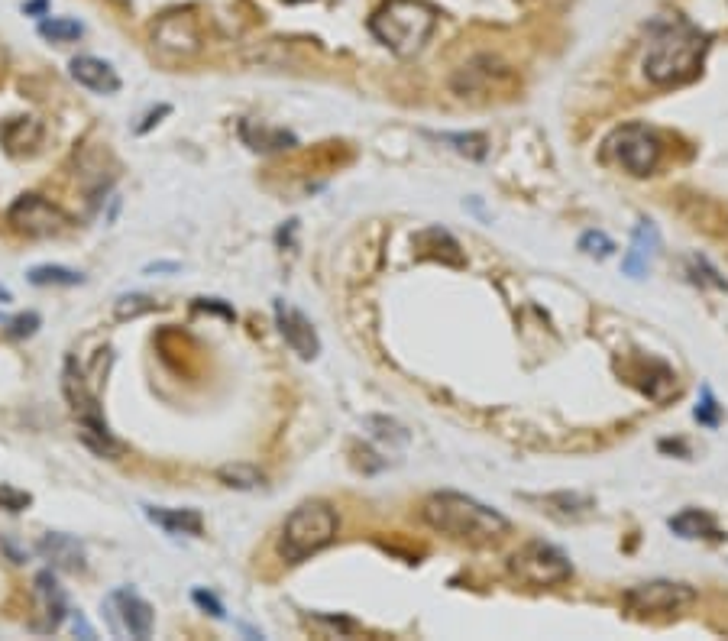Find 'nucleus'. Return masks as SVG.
I'll list each match as a JSON object with an SVG mask.
<instances>
[{
    "label": "nucleus",
    "mask_w": 728,
    "mask_h": 641,
    "mask_svg": "<svg viewBox=\"0 0 728 641\" xmlns=\"http://www.w3.org/2000/svg\"><path fill=\"white\" fill-rule=\"evenodd\" d=\"M709 52V36L683 17H670L651 26L648 49H644V78L651 85H683L690 81Z\"/></svg>",
    "instance_id": "obj_1"
},
{
    "label": "nucleus",
    "mask_w": 728,
    "mask_h": 641,
    "mask_svg": "<svg viewBox=\"0 0 728 641\" xmlns=\"http://www.w3.org/2000/svg\"><path fill=\"white\" fill-rule=\"evenodd\" d=\"M421 518L428 522L434 531L453 538V541H466V544H496L502 541L512 525L508 518L496 509L483 506L473 496L463 493H434L424 499Z\"/></svg>",
    "instance_id": "obj_2"
},
{
    "label": "nucleus",
    "mask_w": 728,
    "mask_h": 641,
    "mask_svg": "<svg viewBox=\"0 0 728 641\" xmlns=\"http://www.w3.org/2000/svg\"><path fill=\"white\" fill-rule=\"evenodd\" d=\"M434 30H437V10L428 0H386L369 17V33L398 59L418 56L428 46Z\"/></svg>",
    "instance_id": "obj_3"
},
{
    "label": "nucleus",
    "mask_w": 728,
    "mask_h": 641,
    "mask_svg": "<svg viewBox=\"0 0 728 641\" xmlns=\"http://www.w3.org/2000/svg\"><path fill=\"white\" fill-rule=\"evenodd\" d=\"M340 518L334 512L331 502L311 499L301 502V506L285 518L282 525V538H279V557L285 564H301L324 551L327 544L337 538Z\"/></svg>",
    "instance_id": "obj_4"
},
{
    "label": "nucleus",
    "mask_w": 728,
    "mask_h": 641,
    "mask_svg": "<svg viewBox=\"0 0 728 641\" xmlns=\"http://www.w3.org/2000/svg\"><path fill=\"white\" fill-rule=\"evenodd\" d=\"M62 389H65V399L72 405V415L78 418V434L81 441H85L94 454L101 457H120V441L111 434L107 428V421L101 415V405H98V386H88L85 379V370L78 366L75 357L65 360V373H62Z\"/></svg>",
    "instance_id": "obj_5"
},
{
    "label": "nucleus",
    "mask_w": 728,
    "mask_h": 641,
    "mask_svg": "<svg viewBox=\"0 0 728 641\" xmlns=\"http://www.w3.org/2000/svg\"><path fill=\"white\" fill-rule=\"evenodd\" d=\"M508 574H512L518 583L541 590V586L567 583L573 577V564H570V557L557 548V544L528 541V544H521L512 557H508Z\"/></svg>",
    "instance_id": "obj_6"
},
{
    "label": "nucleus",
    "mask_w": 728,
    "mask_h": 641,
    "mask_svg": "<svg viewBox=\"0 0 728 641\" xmlns=\"http://www.w3.org/2000/svg\"><path fill=\"white\" fill-rule=\"evenodd\" d=\"M609 153L618 159V166L631 175H651L664 153V143L651 127L625 124L609 136Z\"/></svg>",
    "instance_id": "obj_7"
},
{
    "label": "nucleus",
    "mask_w": 728,
    "mask_h": 641,
    "mask_svg": "<svg viewBox=\"0 0 728 641\" xmlns=\"http://www.w3.org/2000/svg\"><path fill=\"white\" fill-rule=\"evenodd\" d=\"M7 224L17 230L20 237L30 240H43V237H59L68 230V217L62 208H56L49 198L43 195H20L10 204L7 211Z\"/></svg>",
    "instance_id": "obj_8"
},
{
    "label": "nucleus",
    "mask_w": 728,
    "mask_h": 641,
    "mask_svg": "<svg viewBox=\"0 0 728 641\" xmlns=\"http://www.w3.org/2000/svg\"><path fill=\"white\" fill-rule=\"evenodd\" d=\"M696 599V590L686 583L673 580H648L625 590L622 606L638 616H654V612H680L683 606H690Z\"/></svg>",
    "instance_id": "obj_9"
},
{
    "label": "nucleus",
    "mask_w": 728,
    "mask_h": 641,
    "mask_svg": "<svg viewBox=\"0 0 728 641\" xmlns=\"http://www.w3.org/2000/svg\"><path fill=\"white\" fill-rule=\"evenodd\" d=\"M104 612H107V619H111V629L117 635H130V638H149L153 635V606L146 603V599L130 590V586H120V590H114L111 596H107V603H104Z\"/></svg>",
    "instance_id": "obj_10"
},
{
    "label": "nucleus",
    "mask_w": 728,
    "mask_h": 641,
    "mask_svg": "<svg viewBox=\"0 0 728 641\" xmlns=\"http://www.w3.org/2000/svg\"><path fill=\"white\" fill-rule=\"evenodd\" d=\"M272 315H276V324H279V334L285 337V344L292 347V353H298L301 360H314L321 353V340H318V331H314V324L308 321L305 311H298L292 302H285V298H276V305H272Z\"/></svg>",
    "instance_id": "obj_11"
},
{
    "label": "nucleus",
    "mask_w": 728,
    "mask_h": 641,
    "mask_svg": "<svg viewBox=\"0 0 728 641\" xmlns=\"http://www.w3.org/2000/svg\"><path fill=\"white\" fill-rule=\"evenodd\" d=\"M36 606H39V616L43 619H33L30 629L33 632H56L59 625L65 622V612H68V599H65V590L59 586L56 574L52 570H43V574L36 577Z\"/></svg>",
    "instance_id": "obj_12"
},
{
    "label": "nucleus",
    "mask_w": 728,
    "mask_h": 641,
    "mask_svg": "<svg viewBox=\"0 0 728 641\" xmlns=\"http://www.w3.org/2000/svg\"><path fill=\"white\" fill-rule=\"evenodd\" d=\"M36 551L43 561L52 564V570H68V574H78V570L88 567V554H85V544L78 538L65 535V531H49V535L39 538Z\"/></svg>",
    "instance_id": "obj_13"
},
{
    "label": "nucleus",
    "mask_w": 728,
    "mask_h": 641,
    "mask_svg": "<svg viewBox=\"0 0 728 641\" xmlns=\"http://www.w3.org/2000/svg\"><path fill=\"white\" fill-rule=\"evenodd\" d=\"M657 250H661V234L651 221H641L635 227V237H631V250L622 259V272L628 279H644L654 266Z\"/></svg>",
    "instance_id": "obj_14"
},
{
    "label": "nucleus",
    "mask_w": 728,
    "mask_h": 641,
    "mask_svg": "<svg viewBox=\"0 0 728 641\" xmlns=\"http://www.w3.org/2000/svg\"><path fill=\"white\" fill-rule=\"evenodd\" d=\"M68 72L78 81L81 88H88L94 94H117L120 91V75L114 72L111 62H104L98 56H75Z\"/></svg>",
    "instance_id": "obj_15"
},
{
    "label": "nucleus",
    "mask_w": 728,
    "mask_h": 641,
    "mask_svg": "<svg viewBox=\"0 0 728 641\" xmlns=\"http://www.w3.org/2000/svg\"><path fill=\"white\" fill-rule=\"evenodd\" d=\"M156 46L166 52H175V56H191V52L201 49V39H198L195 23L182 17V13H172V17H166L156 26Z\"/></svg>",
    "instance_id": "obj_16"
},
{
    "label": "nucleus",
    "mask_w": 728,
    "mask_h": 641,
    "mask_svg": "<svg viewBox=\"0 0 728 641\" xmlns=\"http://www.w3.org/2000/svg\"><path fill=\"white\" fill-rule=\"evenodd\" d=\"M146 518L156 522L169 535H191L198 538L204 531V518L198 509H162V506H146Z\"/></svg>",
    "instance_id": "obj_17"
},
{
    "label": "nucleus",
    "mask_w": 728,
    "mask_h": 641,
    "mask_svg": "<svg viewBox=\"0 0 728 641\" xmlns=\"http://www.w3.org/2000/svg\"><path fill=\"white\" fill-rule=\"evenodd\" d=\"M667 525H670L673 535L686 538V541H699V538L716 541V538H722L716 518H712L709 512H703V509H683L680 515H673Z\"/></svg>",
    "instance_id": "obj_18"
},
{
    "label": "nucleus",
    "mask_w": 728,
    "mask_h": 641,
    "mask_svg": "<svg viewBox=\"0 0 728 641\" xmlns=\"http://www.w3.org/2000/svg\"><path fill=\"white\" fill-rule=\"evenodd\" d=\"M431 136L437 143H447L460 156H470V159H486L489 153V140L483 133H431Z\"/></svg>",
    "instance_id": "obj_19"
},
{
    "label": "nucleus",
    "mask_w": 728,
    "mask_h": 641,
    "mask_svg": "<svg viewBox=\"0 0 728 641\" xmlns=\"http://www.w3.org/2000/svg\"><path fill=\"white\" fill-rule=\"evenodd\" d=\"M39 36L49 39V43H75V39L85 36V26L72 17H43L39 20Z\"/></svg>",
    "instance_id": "obj_20"
},
{
    "label": "nucleus",
    "mask_w": 728,
    "mask_h": 641,
    "mask_svg": "<svg viewBox=\"0 0 728 641\" xmlns=\"http://www.w3.org/2000/svg\"><path fill=\"white\" fill-rule=\"evenodd\" d=\"M217 480H221L224 486H230V489H259L266 476L259 473L256 467H250V463H230V467L217 470Z\"/></svg>",
    "instance_id": "obj_21"
},
{
    "label": "nucleus",
    "mask_w": 728,
    "mask_h": 641,
    "mask_svg": "<svg viewBox=\"0 0 728 641\" xmlns=\"http://www.w3.org/2000/svg\"><path fill=\"white\" fill-rule=\"evenodd\" d=\"M26 279H30L33 285H81L85 282V276L75 269H68V266H33L30 272H26Z\"/></svg>",
    "instance_id": "obj_22"
},
{
    "label": "nucleus",
    "mask_w": 728,
    "mask_h": 641,
    "mask_svg": "<svg viewBox=\"0 0 728 641\" xmlns=\"http://www.w3.org/2000/svg\"><path fill=\"white\" fill-rule=\"evenodd\" d=\"M246 146L250 149H259V153H276V149H292L295 146V136L292 133H285V130H266V127H259L256 136L253 133H240Z\"/></svg>",
    "instance_id": "obj_23"
},
{
    "label": "nucleus",
    "mask_w": 728,
    "mask_h": 641,
    "mask_svg": "<svg viewBox=\"0 0 728 641\" xmlns=\"http://www.w3.org/2000/svg\"><path fill=\"white\" fill-rule=\"evenodd\" d=\"M686 272H690V279H693L696 285H712V289H728L725 279L706 263L703 256H690V259H686Z\"/></svg>",
    "instance_id": "obj_24"
},
{
    "label": "nucleus",
    "mask_w": 728,
    "mask_h": 641,
    "mask_svg": "<svg viewBox=\"0 0 728 641\" xmlns=\"http://www.w3.org/2000/svg\"><path fill=\"white\" fill-rule=\"evenodd\" d=\"M156 308V302L149 295H120L117 298V305H114V311H117V318L120 321H127V318H136V315H146V311H153Z\"/></svg>",
    "instance_id": "obj_25"
},
{
    "label": "nucleus",
    "mask_w": 728,
    "mask_h": 641,
    "mask_svg": "<svg viewBox=\"0 0 728 641\" xmlns=\"http://www.w3.org/2000/svg\"><path fill=\"white\" fill-rule=\"evenodd\" d=\"M580 250L593 259H609L615 253V243L602 234V230H586V234L580 237Z\"/></svg>",
    "instance_id": "obj_26"
},
{
    "label": "nucleus",
    "mask_w": 728,
    "mask_h": 641,
    "mask_svg": "<svg viewBox=\"0 0 728 641\" xmlns=\"http://www.w3.org/2000/svg\"><path fill=\"white\" fill-rule=\"evenodd\" d=\"M696 421L699 425H706V428H716L719 421H722V408H719V402H716V395H712V389L706 386L703 389V395H699V405H696Z\"/></svg>",
    "instance_id": "obj_27"
},
{
    "label": "nucleus",
    "mask_w": 728,
    "mask_h": 641,
    "mask_svg": "<svg viewBox=\"0 0 728 641\" xmlns=\"http://www.w3.org/2000/svg\"><path fill=\"white\" fill-rule=\"evenodd\" d=\"M30 506H33V496L30 493H23V489L10 486V483H0V509L23 512V509H30Z\"/></svg>",
    "instance_id": "obj_28"
},
{
    "label": "nucleus",
    "mask_w": 728,
    "mask_h": 641,
    "mask_svg": "<svg viewBox=\"0 0 728 641\" xmlns=\"http://www.w3.org/2000/svg\"><path fill=\"white\" fill-rule=\"evenodd\" d=\"M191 599H195V606L208 612V616L224 619V606H221V599H217L214 593H208V590H195V593H191Z\"/></svg>",
    "instance_id": "obj_29"
},
{
    "label": "nucleus",
    "mask_w": 728,
    "mask_h": 641,
    "mask_svg": "<svg viewBox=\"0 0 728 641\" xmlns=\"http://www.w3.org/2000/svg\"><path fill=\"white\" fill-rule=\"evenodd\" d=\"M36 327H39V315L36 311H26V315L10 321V337H33Z\"/></svg>",
    "instance_id": "obj_30"
},
{
    "label": "nucleus",
    "mask_w": 728,
    "mask_h": 641,
    "mask_svg": "<svg viewBox=\"0 0 728 641\" xmlns=\"http://www.w3.org/2000/svg\"><path fill=\"white\" fill-rule=\"evenodd\" d=\"M169 111H172V107H169V104H162V107H159V111H156V114H149V117H146V120H143V124H140V127H136V130H140V133H146V130H149V127H153V124H159V120H156V117H166Z\"/></svg>",
    "instance_id": "obj_31"
},
{
    "label": "nucleus",
    "mask_w": 728,
    "mask_h": 641,
    "mask_svg": "<svg viewBox=\"0 0 728 641\" xmlns=\"http://www.w3.org/2000/svg\"><path fill=\"white\" fill-rule=\"evenodd\" d=\"M75 635H81V638H94V629L85 622V616H81V612H75Z\"/></svg>",
    "instance_id": "obj_32"
},
{
    "label": "nucleus",
    "mask_w": 728,
    "mask_h": 641,
    "mask_svg": "<svg viewBox=\"0 0 728 641\" xmlns=\"http://www.w3.org/2000/svg\"><path fill=\"white\" fill-rule=\"evenodd\" d=\"M46 7H49V0H30L23 10L30 13V17H46Z\"/></svg>",
    "instance_id": "obj_33"
},
{
    "label": "nucleus",
    "mask_w": 728,
    "mask_h": 641,
    "mask_svg": "<svg viewBox=\"0 0 728 641\" xmlns=\"http://www.w3.org/2000/svg\"><path fill=\"white\" fill-rule=\"evenodd\" d=\"M178 263H153V266H146V272H175Z\"/></svg>",
    "instance_id": "obj_34"
},
{
    "label": "nucleus",
    "mask_w": 728,
    "mask_h": 641,
    "mask_svg": "<svg viewBox=\"0 0 728 641\" xmlns=\"http://www.w3.org/2000/svg\"><path fill=\"white\" fill-rule=\"evenodd\" d=\"M10 302H13L10 289H4V285H0V305H10Z\"/></svg>",
    "instance_id": "obj_35"
}]
</instances>
